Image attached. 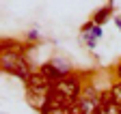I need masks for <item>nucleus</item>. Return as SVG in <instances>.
<instances>
[{"label":"nucleus","instance_id":"7","mask_svg":"<svg viewBox=\"0 0 121 114\" xmlns=\"http://www.w3.org/2000/svg\"><path fill=\"white\" fill-rule=\"evenodd\" d=\"M117 75H119V80H121V63H119V67H117Z\"/></svg>","mask_w":121,"mask_h":114},{"label":"nucleus","instance_id":"5","mask_svg":"<svg viewBox=\"0 0 121 114\" xmlns=\"http://www.w3.org/2000/svg\"><path fill=\"white\" fill-rule=\"evenodd\" d=\"M110 95H112V99H115V103L121 108V82H119V84H115V86L110 88Z\"/></svg>","mask_w":121,"mask_h":114},{"label":"nucleus","instance_id":"1","mask_svg":"<svg viewBox=\"0 0 121 114\" xmlns=\"http://www.w3.org/2000/svg\"><path fill=\"white\" fill-rule=\"evenodd\" d=\"M78 97H80V80L76 75H65V78H60L58 82L52 84L48 101L71 108L76 101H78Z\"/></svg>","mask_w":121,"mask_h":114},{"label":"nucleus","instance_id":"6","mask_svg":"<svg viewBox=\"0 0 121 114\" xmlns=\"http://www.w3.org/2000/svg\"><path fill=\"white\" fill-rule=\"evenodd\" d=\"M106 15H108V9H102V11L97 13V17H95V22H104V20H106Z\"/></svg>","mask_w":121,"mask_h":114},{"label":"nucleus","instance_id":"4","mask_svg":"<svg viewBox=\"0 0 121 114\" xmlns=\"http://www.w3.org/2000/svg\"><path fill=\"white\" fill-rule=\"evenodd\" d=\"M41 114H71V108H67V106H58V103L48 101V103L43 106Z\"/></svg>","mask_w":121,"mask_h":114},{"label":"nucleus","instance_id":"2","mask_svg":"<svg viewBox=\"0 0 121 114\" xmlns=\"http://www.w3.org/2000/svg\"><path fill=\"white\" fill-rule=\"evenodd\" d=\"M0 65H2V71H7V73H13V75H17V78H22L24 82L30 78L28 63L22 58V54H17V52H2Z\"/></svg>","mask_w":121,"mask_h":114},{"label":"nucleus","instance_id":"3","mask_svg":"<svg viewBox=\"0 0 121 114\" xmlns=\"http://www.w3.org/2000/svg\"><path fill=\"white\" fill-rule=\"evenodd\" d=\"M95 114H121V108L115 103V99H112L110 93H104L99 97V108H97Z\"/></svg>","mask_w":121,"mask_h":114}]
</instances>
